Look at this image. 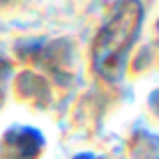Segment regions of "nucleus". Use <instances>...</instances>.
Returning <instances> with one entry per match:
<instances>
[{"label":"nucleus","mask_w":159,"mask_h":159,"mask_svg":"<svg viewBox=\"0 0 159 159\" xmlns=\"http://www.w3.org/2000/svg\"><path fill=\"white\" fill-rule=\"evenodd\" d=\"M143 21L139 0H120L92 42V69L104 81L122 79L129 51L136 42Z\"/></svg>","instance_id":"1"}]
</instances>
